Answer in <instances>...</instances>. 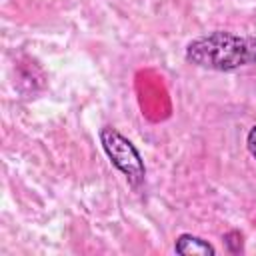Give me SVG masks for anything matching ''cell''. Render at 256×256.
Instances as JSON below:
<instances>
[{"label": "cell", "mask_w": 256, "mask_h": 256, "mask_svg": "<svg viewBox=\"0 0 256 256\" xmlns=\"http://www.w3.org/2000/svg\"><path fill=\"white\" fill-rule=\"evenodd\" d=\"M186 60L198 68L232 72L256 64V38L216 30L186 46Z\"/></svg>", "instance_id": "obj_1"}, {"label": "cell", "mask_w": 256, "mask_h": 256, "mask_svg": "<svg viewBox=\"0 0 256 256\" xmlns=\"http://www.w3.org/2000/svg\"><path fill=\"white\" fill-rule=\"evenodd\" d=\"M100 144L106 152L108 160L126 176V180L132 186H138L146 178V166L138 152V148L116 128L104 126L100 130Z\"/></svg>", "instance_id": "obj_2"}, {"label": "cell", "mask_w": 256, "mask_h": 256, "mask_svg": "<svg viewBox=\"0 0 256 256\" xmlns=\"http://www.w3.org/2000/svg\"><path fill=\"white\" fill-rule=\"evenodd\" d=\"M174 250L176 254H182V256H214L216 254V248L208 240L194 234H180L174 242Z\"/></svg>", "instance_id": "obj_3"}, {"label": "cell", "mask_w": 256, "mask_h": 256, "mask_svg": "<svg viewBox=\"0 0 256 256\" xmlns=\"http://www.w3.org/2000/svg\"><path fill=\"white\" fill-rule=\"evenodd\" d=\"M246 146H248V152L252 154V158H256V126L250 128V132L246 136Z\"/></svg>", "instance_id": "obj_4"}]
</instances>
